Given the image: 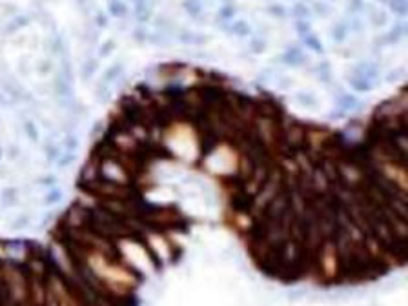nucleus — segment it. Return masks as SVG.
I'll return each instance as SVG.
<instances>
[{
  "instance_id": "7ed1b4c3",
  "label": "nucleus",
  "mask_w": 408,
  "mask_h": 306,
  "mask_svg": "<svg viewBox=\"0 0 408 306\" xmlns=\"http://www.w3.org/2000/svg\"><path fill=\"white\" fill-rule=\"evenodd\" d=\"M305 44L308 48H312L314 51H323V44H321V42L317 41V37L310 35V33H306V35H305Z\"/></svg>"
},
{
  "instance_id": "0eeeda50",
  "label": "nucleus",
  "mask_w": 408,
  "mask_h": 306,
  "mask_svg": "<svg viewBox=\"0 0 408 306\" xmlns=\"http://www.w3.org/2000/svg\"><path fill=\"white\" fill-rule=\"evenodd\" d=\"M42 186H55V182H57V177H53V175H48V177H42L41 181Z\"/></svg>"
},
{
  "instance_id": "20e7f679",
  "label": "nucleus",
  "mask_w": 408,
  "mask_h": 306,
  "mask_svg": "<svg viewBox=\"0 0 408 306\" xmlns=\"http://www.w3.org/2000/svg\"><path fill=\"white\" fill-rule=\"evenodd\" d=\"M26 133L29 135V139H31L33 143H37V140H38V131H37V128L33 126V122H26Z\"/></svg>"
},
{
  "instance_id": "423d86ee",
  "label": "nucleus",
  "mask_w": 408,
  "mask_h": 306,
  "mask_svg": "<svg viewBox=\"0 0 408 306\" xmlns=\"http://www.w3.org/2000/svg\"><path fill=\"white\" fill-rule=\"evenodd\" d=\"M297 102H299L301 106H314V104H316V99L305 97V95H299V97H297Z\"/></svg>"
},
{
  "instance_id": "f257e3e1",
  "label": "nucleus",
  "mask_w": 408,
  "mask_h": 306,
  "mask_svg": "<svg viewBox=\"0 0 408 306\" xmlns=\"http://www.w3.org/2000/svg\"><path fill=\"white\" fill-rule=\"evenodd\" d=\"M337 104L341 112H350V110H356L357 108V99L354 95H339Z\"/></svg>"
},
{
  "instance_id": "39448f33",
  "label": "nucleus",
  "mask_w": 408,
  "mask_h": 306,
  "mask_svg": "<svg viewBox=\"0 0 408 306\" xmlns=\"http://www.w3.org/2000/svg\"><path fill=\"white\" fill-rule=\"evenodd\" d=\"M184 6H186V10L190 11V13H199V10H201L199 0H186Z\"/></svg>"
},
{
  "instance_id": "f03ea898",
  "label": "nucleus",
  "mask_w": 408,
  "mask_h": 306,
  "mask_svg": "<svg viewBox=\"0 0 408 306\" xmlns=\"http://www.w3.org/2000/svg\"><path fill=\"white\" fill-rule=\"evenodd\" d=\"M61 199H62V191L59 190V188H53V190L48 191L46 197H44V204L51 206V204L61 203Z\"/></svg>"
},
{
  "instance_id": "6e6552de",
  "label": "nucleus",
  "mask_w": 408,
  "mask_h": 306,
  "mask_svg": "<svg viewBox=\"0 0 408 306\" xmlns=\"http://www.w3.org/2000/svg\"><path fill=\"white\" fill-rule=\"evenodd\" d=\"M0 159H2V148H0Z\"/></svg>"
}]
</instances>
